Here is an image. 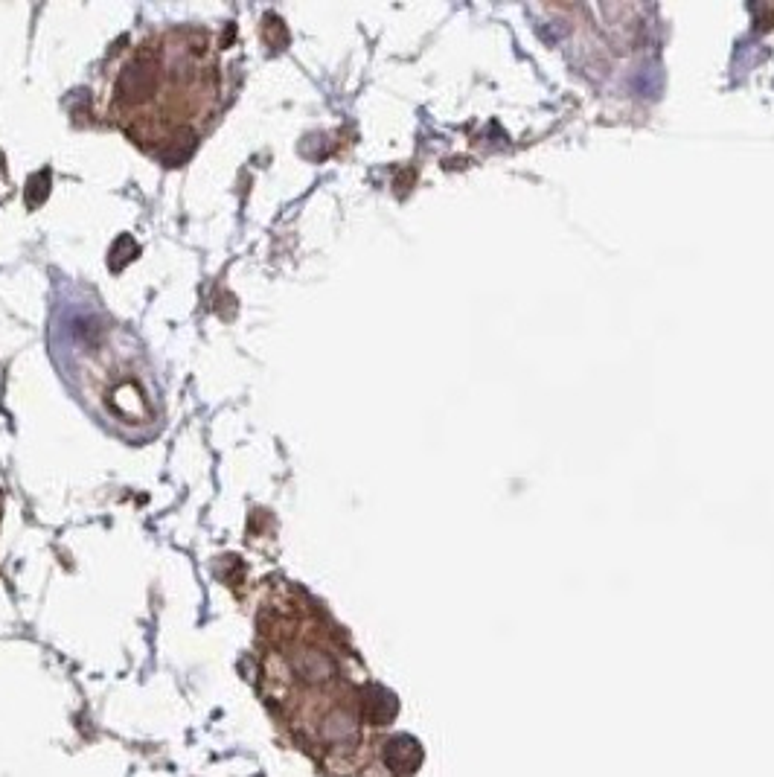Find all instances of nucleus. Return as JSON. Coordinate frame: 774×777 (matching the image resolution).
<instances>
[{
    "label": "nucleus",
    "mask_w": 774,
    "mask_h": 777,
    "mask_svg": "<svg viewBox=\"0 0 774 777\" xmlns=\"http://www.w3.org/2000/svg\"><path fill=\"white\" fill-rule=\"evenodd\" d=\"M111 120L137 137H172L210 117L216 97V65L210 47L187 41H146L129 50L111 79Z\"/></svg>",
    "instance_id": "1"
},
{
    "label": "nucleus",
    "mask_w": 774,
    "mask_h": 777,
    "mask_svg": "<svg viewBox=\"0 0 774 777\" xmlns=\"http://www.w3.org/2000/svg\"><path fill=\"white\" fill-rule=\"evenodd\" d=\"M385 760L396 775H411L422 760L420 743H414L411 737H393L385 745Z\"/></svg>",
    "instance_id": "2"
},
{
    "label": "nucleus",
    "mask_w": 774,
    "mask_h": 777,
    "mask_svg": "<svg viewBox=\"0 0 774 777\" xmlns=\"http://www.w3.org/2000/svg\"><path fill=\"white\" fill-rule=\"evenodd\" d=\"M364 716L370 719V722H376V725H387L393 716H396V699L393 696H387L385 690H379V687H370L367 693H364Z\"/></svg>",
    "instance_id": "3"
}]
</instances>
